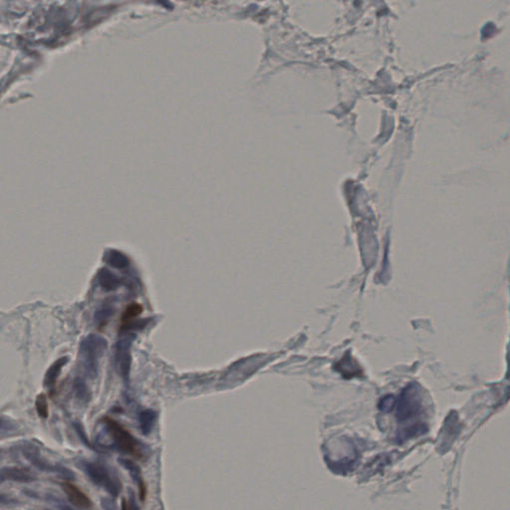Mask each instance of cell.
<instances>
[{"label": "cell", "mask_w": 510, "mask_h": 510, "mask_svg": "<svg viewBox=\"0 0 510 510\" xmlns=\"http://www.w3.org/2000/svg\"><path fill=\"white\" fill-rule=\"evenodd\" d=\"M108 342L105 338L96 334H90L81 342L80 362L84 372L90 379L98 376L101 359L105 355Z\"/></svg>", "instance_id": "1"}, {"label": "cell", "mask_w": 510, "mask_h": 510, "mask_svg": "<svg viewBox=\"0 0 510 510\" xmlns=\"http://www.w3.org/2000/svg\"><path fill=\"white\" fill-rule=\"evenodd\" d=\"M78 467L97 487L105 489L113 498H117L122 490V483L116 472L99 461H80Z\"/></svg>", "instance_id": "2"}, {"label": "cell", "mask_w": 510, "mask_h": 510, "mask_svg": "<svg viewBox=\"0 0 510 510\" xmlns=\"http://www.w3.org/2000/svg\"><path fill=\"white\" fill-rule=\"evenodd\" d=\"M103 425L106 432L112 439L113 447L119 452L129 454L134 458L143 459L145 458V445L138 441L129 430L125 429L122 425L111 418L103 419Z\"/></svg>", "instance_id": "3"}, {"label": "cell", "mask_w": 510, "mask_h": 510, "mask_svg": "<svg viewBox=\"0 0 510 510\" xmlns=\"http://www.w3.org/2000/svg\"><path fill=\"white\" fill-rule=\"evenodd\" d=\"M22 454L25 456L27 461H30L31 465H34L36 469L43 470V472H52V474L60 476L66 480H73L75 474L71 470L62 467V465H53L47 459H44L39 452L38 449L32 445H24L21 449Z\"/></svg>", "instance_id": "4"}, {"label": "cell", "mask_w": 510, "mask_h": 510, "mask_svg": "<svg viewBox=\"0 0 510 510\" xmlns=\"http://www.w3.org/2000/svg\"><path fill=\"white\" fill-rule=\"evenodd\" d=\"M132 342H133V339L130 337L121 339L117 344L116 355H115L119 372L127 383L129 382L130 371H131L132 365Z\"/></svg>", "instance_id": "5"}, {"label": "cell", "mask_w": 510, "mask_h": 510, "mask_svg": "<svg viewBox=\"0 0 510 510\" xmlns=\"http://www.w3.org/2000/svg\"><path fill=\"white\" fill-rule=\"evenodd\" d=\"M37 480V476L27 469L21 467H3L0 469V485L5 481L30 483Z\"/></svg>", "instance_id": "6"}, {"label": "cell", "mask_w": 510, "mask_h": 510, "mask_svg": "<svg viewBox=\"0 0 510 510\" xmlns=\"http://www.w3.org/2000/svg\"><path fill=\"white\" fill-rule=\"evenodd\" d=\"M62 487H63L68 500L74 507L82 509H91L92 501L76 485H71V483H63Z\"/></svg>", "instance_id": "7"}, {"label": "cell", "mask_w": 510, "mask_h": 510, "mask_svg": "<svg viewBox=\"0 0 510 510\" xmlns=\"http://www.w3.org/2000/svg\"><path fill=\"white\" fill-rule=\"evenodd\" d=\"M119 461L128 470L130 476L133 478L134 483L138 485L141 500L143 501L145 500L146 494H147V487H146L145 481H143L142 474H141L140 467L136 463H133V461H130V459H119Z\"/></svg>", "instance_id": "8"}, {"label": "cell", "mask_w": 510, "mask_h": 510, "mask_svg": "<svg viewBox=\"0 0 510 510\" xmlns=\"http://www.w3.org/2000/svg\"><path fill=\"white\" fill-rule=\"evenodd\" d=\"M68 363V357H62L57 360L49 368L44 378V386L49 390H54L57 380L60 376L62 369Z\"/></svg>", "instance_id": "9"}, {"label": "cell", "mask_w": 510, "mask_h": 510, "mask_svg": "<svg viewBox=\"0 0 510 510\" xmlns=\"http://www.w3.org/2000/svg\"><path fill=\"white\" fill-rule=\"evenodd\" d=\"M157 418H158V414L153 410H145L140 413V415H139V427H140L143 434H145V436L150 434V432L154 429V425H156Z\"/></svg>", "instance_id": "10"}, {"label": "cell", "mask_w": 510, "mask_h": 510, "mask_svg": "<svg viewBox=\"0 0 510 510\" xmlns=\"http://www.w3.org/2000/svg\"><path fill=\"white\" fill-rule=\"evenodd\" d=\"M73 390H74L75 397L79 399L80 403H89L91 394H90L89 389H88L85 382L81 378L75 379L74 384H73Z\"/></svg>", "instance_id": "11"}, {"label": "cell", "mask_w": 510, "mask_h": 510, "mask_svg": "<svg viewBox=\"0 0 510 510\" xmlns=\"http://www.w3.org/2000/svg\"><path fill=\"white\" fill-rule=\"evenodd\" d=\"M99 282L104 290L112 291L120 286V280L108 270H102L99 275Z\"/></svg>", "instance_id": "12"}, {"label": "cell", "mask_w": 510, "mask_h": 510, "mask_svg": "<svg viewBox=\"0 0 510 510\" xmlns=\"http://www.w3.org/2000/svg\"><path fill=\"white\" fill-rule=\"evenodd\" d=\"M19 432V427L14 421L4 417H0V439L10 438Z\"/></svg>", "instance_id": "13"}, {"label": "cell", "mask_w": 510, "mask_h": 510, "mask_svg": "<svg viewBox=\"0 0 510 510\" xmlns=\"http://www.w3.org/2000/svg\"><path fill=\"white\" fill-rule=\"evenodd\" d=\"M106 262L111 266L116 267V268H126L129 266V260L122 253H119L117 251H111L107 253V259Z\"/></svg>", "instance_id": "14"}, {"label": "cell", "mask_w": 510, "mask_h": 510, "mask_svg": "<svg viewBox=\"0 0 510 510\" xmlns=\"http://www.w3.org/2000/svg\"><path fill=\"white\" fill-rule=\"evenodd\" d=\"M113 313H114V309L112 307L104 306L99 309L95 314V321L99 326L105 325L109 321L110 318L112 317Z\"/></svg>", "instance_id": "15"}, {"label": "cell", "mask_w": 510, "mask_h": 510, "mask_svg": "<svg viewBox=\"0 0 510 510\" xmlns=\"http://www.w3.org/2000/svg\"><path fill=\"white\" fill-rule=\"evenodd\" d=\"M142 306L139 305V304L134 303L128 306L127 309L125 310V313L123 314V323H127V322L132 321L135 318L138 317L139 315L142 313Z\"/></svg>", "instance_id": "16"}, {"label": "cell", "mask_w": 510, "mask_h": 510, "mask_svg": "<svg viewBox=\"0 0 510 510\" xmlns=\"http://www.w3.org/2000/svg\"><path fill=\"white\" fill-rule=\"evenodd\" d=\"M36 410L38 413L39 416L42 418H47L48 417V404L47 399H46L45 395H40L36 399Z\"/></svg>", "instance_id": "17"}, {"label": "cell", "mask_w": 510, "mask_h": 510, "mask_svg": "<svg viewBox=\"0 0 510 510\" xmlns=\"http://www.w3.org/2000/svg\"><path fill=\"white\" fill-rule=\"evenodd\" d=\"M15 503H16V500H13L10 496L0 494V505H15Z\"/></svg>", "instance_id": "18"}]
</instances>
